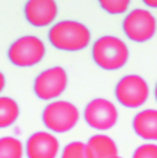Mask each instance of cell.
<instances>
[{"label": "cell", "mask_w": 157, "mask_h": 158, "mask_svg": "<svg viewBox=\"0 0 157 158\" xmlns=\"http://www.w3.org/2000/svg\"><path fill=\"white\" fill-rule=\"evenodd\" d=\"M144 3L151 8H157V0H144Z\"/></svg>", "instance_id": "19"}, {"label": "cell", "mask_w": 157, "mask_h": 158, "mask_svg": "<svg viewBox=\"0 0 157 158\" xmlns=\"http://www.w3.org/2000/svg\"><path fill=\"white\" fill-rule=\"evenodd\" d=\"M99 6L111 15H119V14H125L127 11L130 2L129 0H100Z\"/></svg>", "instance_id": "15"}, {"label": "cell", "mask_w": 157, "mask_h": 158, "mask_svg": "<svg viewBox=\"0 0 157 158\" xmlns=\"http://www.w3.org/2000/svg\"><path fill=\"white\" fill-rule=\"evenodd\" d=\"M88 158H119L118 146L111 136L106 134H95L85 143Z\"/></svg>", "instance_id": "11"}, {"label": "cell", "mask_w": 157, "mask_h": 158, "mask_svg": "<svg viewBox=\"0 0 157 158\" xmlns=\"http://www.w3.org/2000/svg\"><path fill=\"white\" fill-rule=\"evenodd\" d=\"M155 99L157 102V82H156V87H155Z\"/></svg>", "instance_id": "20"}, {"label": "cell", "mask_w": 157, "mask_h": 158, "mask_svg": "<svg viewBox=\"0 0 157 158\" xmlns=\"http://www.w3.org/2000/svg\"><path fill=\"white\" fill-rule=\"evenodd\" d=\"M131 158H157L156 143H144L134 150Z\"/></svg>", "instance_id": "17"}, {"label": "cell", "mask_w": 157, "mask_h": 158, "mask_svg": "<svg viewBox=\"0 0 157 158\" xmlns=\"http://www.w3.org/2000/svg\"><path fill=\"white\" fill-rule=\"evenodd\" d=\"M80 120V111L73 103L66 100L50 102L42 111V123L49 131L65 134L73 130Z\"/></svg>", "instance_id": "3"}, {"label": "cell", "mask_w": 157, "mask_h": 158, "mask_svg": "<svg viewBox=\"0 0 157 158\" xmlns=\"http://www.w3.org/2000/svg\"><path fill=\"white\" fill-rule=\"evenodd\" d=\"M92 60L103 70H118L129 61V48L115 35H103L92 45Z\"/></svg>", "instance_id": "2"}, {"label": "cell", "mask_w": 157, "mask_h": 158, "mask_svg": "<svg viewBox=\"0 0 157 158\" xmlns=\"http://www.w3.org/2000/svg\"><path fill=\"white\" fill-rule=\"evenodd\" d=\"M23 143L15 136L0 138V158H23Z\"/></svg>", "instance_id": "14"}, {"label": "cell", "mask_w": 157, "mask_h": 158, "mask_svg": "<svg viewBox=\"0 0 157 158\" xmlns=\"http://www.w3.org/2000/svg\"><path fill=\"white\" fill-rule=\"evenodd\" d=\"M68 87V73L62 66H52L42 70L33 84L34 95L44 102H54Z\"/></svg>", "instance_id": "5"}, {"label": "cell", "mask_w": 157, "mask_h": 158, "mask_svg": "<svg viewBox=\"0 0 157 158\" xmlns=\"http://www.w3.org/2000/svg\"><path fill=\"white\" fill-rule=\"evenodd\" d=\"M115 98L121 106L126 108H140L148 102L149 85L138 74H127L118 81Z\"/></svg>", "instance_id": "7"}, {"label": "cell", "mask_w": 157, "mask_h": 158, "mask_svg": "<svg viewBox=\"0 0 157 158\" xmlns=\"http://www.w3.org/2000/svg\"><path fill=\"white\" fill-rule=\"evenodd\" d=\"M133 130L145 141H157V110H144L133 118Z\"/></svg>", "instance_id": "12"}, {"label": "cell", "mask_w": 157, "mask_h": 158, "mask_svg": "<svg viewBox=\"0 0 157 158\" xmlns=\"http://www.w3.org/2000/svg\"><path fill=\"white\" fill-rule=\"evenodd\" d=\"M23 14L33 27H46L56 20L58 6L53 0H28L23 7Z\"/></svg>", "instance_id": "10"}, {"label": "cell", "mask_w": 157, "mask_h": 158, "mask_svg": "<svg viewBox=\"0 0 157 158\" xmlns=\"http://www.w3.org/2000/svg\"><path fill=\"white\" fill-rule=\"evenodd\" d=\"M61 158H88L85 152V143L80 141L68 143L61 152Z\"/></svg>", "instance_id": "16"}, {"label": "cell", "mask_w": 157, "mask_h": 158, "mask_svg": "<svg viewBox=\"0 0 157 158\" xmlns=\"http://www.w3.org/2000/svg\"><path fill=\"white\" fill-rule=\"evenodd\" d=\"M20 115L19 104L10 96H0V128H7L18 120Z\"/></svg>", "instance_id": "13"}, {"label": "cell", "mask_w": 157, "mask_h": 158, "mask_svg": "<svg viewBox=\"0 0 157 158\" xmlns=\"http://www.w3.org/2000/svg\"><path fill=\"white\" fill-rule=\"evenodd\" d=\"M85 123L98 131H107L118 122V110L112 102L103 98L91 100L83 112Z\"/></svg>", "instance_id": "8"}, {"label": "cell", "mask_w": 157, "mask_h": 158, "mask_svg": "<svg viewBox=\"0 0 157 158\" xmlns=\"http://www.w3.org/2000/svg\"><path fill=\"white\" fill-rule=\"evenodd\" d=\"M122 30L130 41L142 44L156 35L157 20L155 15L148 10L134 8L125 16Z\"/></svg>", "instance_id": "6"}, {"label": "cell", "mask_w": 157, "mask_h": 158, "mask_svg": "<svg viewBox=\"0 0 157 158\" xmlns=\"http://www.w3.org/2000/svg\"><path fill=\"white\" fill-rule=\"evenodd\" d=\"M50 45L62 52H80L90 46L91 31L84 23L77 20H60L48 33Z\"/></svg>", "instance_id": "1"}, {"label": "cell", "mask_w": 157, "mask_h": 158, "mask_svg": "<svg viewBox=\"0 0 157 158\" xmlns=\"http://www.w3.org/2000/svg\"><path fill=\"white\" fill-rule=\"evenodd\" d=\"M60 153V142L54 134L37 131L28 136L24 145L27 158H56Z\"/></svg>", "instance_id": "9"}, {"label": "cell", "mask_w": 157, "mask_h": 158, "mask_svg": "<svg viewBox=\"0 0 157 158\" xmlns=\"http://www.w3.org/2000/svg\"><path fill=\"white\" fill-rule=\"evenodd\" d=\"M4 87H6V76L3 74V72L0 70V93L3 92Z\"/></svg>", "instance_id": "18"}, {"label": "cell", "mask_w": 157, "mask_h": 158, "mask_svg": "<svg viewBox=\"0 0 157 158\" xmlns=\"http://www.w3.org/2000/svg\"><path fill=\"white\" fill-rule=\"evenodd\" d=\"M46 46L37 35H23L10 45L8 61L18 68H31L45 58Z\"/></svg>", "instance_id": "4"}, {"label": "cell", "mask_w": 157, "mask_h": 158, "mask_svg": "<svg viewBox=\"0 0 157 158\" xmlns=\"http://www.w3.org/2000/svg\"><path fill=\"white\" fill-rule=\"evenodd\" d=\"M119 158H121V157H119Z\"/></svg>", "instance_id": "21"}]
</instances>
